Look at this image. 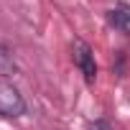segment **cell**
<instances>
[{
  "label": "cell",
  "mask_w": 130,
  "mask_h": 130,
  "mask_svg": "<svg viewBox=\"0 0 130 130\" xmlns=\"http://www.w3.org/2000/svg\"><path fill=\"white\" fill-rule=\"evenodd\" d=\"M10 69H15V64H13L10 54L5 51V46H0V74H8Z\"/></svg>",
  "instance_id": "4"
},
{
  "label": "cell",
  "mask_w": 130,
  "mask_h": 130,
  "mask_svg": "<svg viewBox=\"0 0 130 130\" xmlns=\"http://www.w3.org/2000/svg\"><path fill=\"white\" fill-rule=\"evenodd\" d=\"M89 130H112V125H110L107 120H94V122L89 125Z\"/></svg>",
  "instance_id": "5"
},
{
  "label": "cell",
  "mask_w": 130,
  "mask_h": 130,
  "mask_svg": "<svg viewBox=\"0 0 130 130\" xmlns=\"http://www.w3.org/2000/svg\"><path fill=\"white\" fill-rule=\"evenodd\" d=\"M72 59L77 64L79 74L84 77V82L87 84H94V79H97V61H94L92 46L84 38H74V43H72Z\"/></svg>",
  "instance_id": "2"
},
{
  "label": "cell",
  "mask_w": 130,
  "mask_h": 130,
  "mask_svg": "<svg viewBox=\"0 0 130 130\" xmlns=\"http://www.w3.org/2000/svg\"><path fill=\"white\" fill-rule=\"evenodd\" d=\"M21 115H26V100H23L21 89L13 82L0 79V117L13 120Z\"/></svg>",
  "instance_id": "1"
},
{
  "label": "cell",
  "mask_w": 130,
  "mask_h": 130,
  "mask_svg": "<svg viewBox=\"0 0 130 130\" xmlns=\"http://www.w3.org/2000/svg\"><path fill=\"white\" fill-rule=\"evenodd\" d=\"M105 15L112 28H117L120 33H130V5L127 3H115Z\"/></svg>",
  "instance_id": "3"
}]
</instances>
